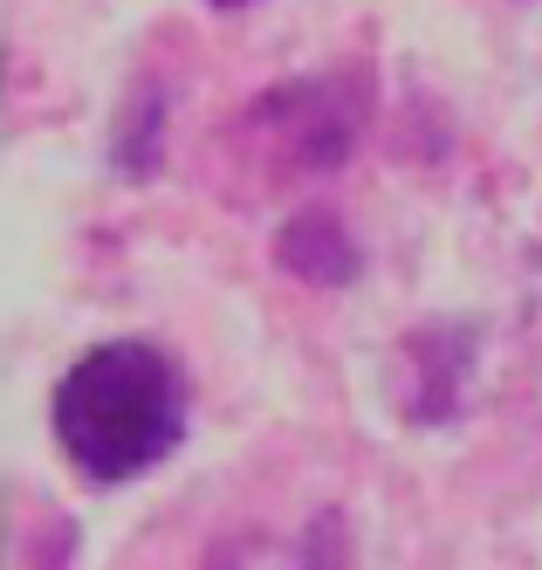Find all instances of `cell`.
<instances>
[{
  "label": "cell",
  "instance_id": "6da1fadb",
  "mask_svg": "<svg viewBox=\"0 0 542 570\" xmlns=\"http://www.w3.org/2000/svg\"><path fill=\"white\" fill-rule=\"evenodd\" d=\"M186 413H193L186 364L145 337H110L82 351L49 399V426L90 488H124L165 468L186 440Z\"/></svg>",
  "mask_w": 542,
  "mask_h": 570
},
{
  "label": "cell",
  "instance_id": "7a4b0ae2",
  "mask_svg": "<svg viewBox=\"0 0 542 570\" xmlns=\"http://www.w3.org/2000/svg\"><path fill=\"white\" fill-rule=\"evenodd\" d=\"M371 117V83L364 69H329V76H296L275 83L262 97H247L234 138L255 145V158H268V173H337L364 138Z\"/></svg>",
  "mask_w": 542,
  "mask_h": 570
},
{
  "label": "cell",
  "instance_id": "3957f363",
  "mask_svg": "<svg viewBox=\"0 0 542 570\" xmlns=\"http://www.w3.org/2000/svg\"><path fill=\"white\" fill-rule=\"evenodd\" d=\"M474 323H420L398 344V405L412 426H440L461 413V385L474 372Z\"/></svg>",
  "mask_w": 542,
  "mask_h": 570
},
{
  "label": "cell",
  "instance_id": "277c9868",
  "mask_svg": "<svg viewBox=\"0 0 542 570\" xmlns=\"http://www.w3.org/2000/svg\"><path fill=\"white\" fill-rule=\"evenodd\" d=\"M275 268L309 282V289H351L357 268H364V248L344 214L329 207H296L282 227H275Z\"/></svg>",
  "mask_w": 542,
  "mask_h": 570
},
{
  "label": "cell",
  "instance_id": "5b68a950",
  "mask_svg": "<svg viewBox=\"0 0 542 570\" xmlns=\"http://www.w3.org/2000/svg\"><path fill=\"white\" fill-rule=\"evenodd\" d=\"M165 110H173V104H165L158 83L131 90V104H124L117 131H110V166L124 179H151L158 173V158H165Z\"/></svg>",
  "mask_w": 542,
  "mask_h": 570
},
{
  "label": "cell",
  "instance_id": "8992f818",
  "mask_svg": "<svg viewBox=\"0 0 542 570\" xmlns=\"http://www.w3.org/2000/svg\"><path fill=\"white\" fill-rule=\"evenodd\" d=\"M206 8H255V0H206Z\"/></svg>",
  "mask_w": 542,
  "mask_h": 570
}]
</instances>
